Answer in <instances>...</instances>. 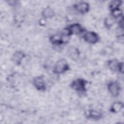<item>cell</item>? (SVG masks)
Masks as SVG:
<instances>
[{"mask_svg":"<svg viewBox=\"0 0 124 124\" xmlns=\"http://www.w3.org/2000/svg\"><path fill=\"white\" fill-rule=\"evenodd\" d=\"M88 81L82 78L74 79L70 84V88L78 93H84L87 91Z\"/></svg>","mask_w":124,"mask_h":124,"instance_id":"6da1fadb","label":"cell"},{"mask_svg":"<svg viewBox=\"0 0 124 124\" xmlns=\"http://www.w3.org/2000/svg\"><path fill=\"white\" fill-rule=\"evenodd\" d=\"M84 115L87 119L94 121H99L103 117L102 112L99 110L93 109L86 110L84 113Z\"/></svg>","mask_w":124,"mask_h":124,"instance_id":"52a82bcc","label":"cell"},{"mask_svg":"<svg viewBox=\"0 0 124 124\" xmlns=\"http://www.w3.org/2000/svg\"><path fill=\"white\" fill-rule=\"evenodd\" d=\"M82 38L84 41L92 45L96 44L99 40L98 34L93 31H85L82 34Z\"/></svg>","mask_w":124,"mask_h":124,"instance_id":"277c9868","label":"cell"},{"mask_svg":"<svg viewBox=\"0 0 124 124\" xmlns=\"http://www.w3.org/2000/svg\"><path fill=\"white\" fill-rule=\"evenodd\" d=\"M123 1L119 0H114L111 1L108 5V8L110 12H112L116 9L121 8Z\"/></svg>","mask_w":124,"mask_h":124,"instance_id":"9a60e30c","label":"cell"},{"mask_svg":"<svg viewBox=\"0 0 124 124\" xmlns=\"http://www.w3.org/2000/svg\"><path fill=\"white\" fill-rule=\"evenodd\" d=\"M71 36L73 34L79 35L83 34L86 30L79 23H75L66 27Z\"/></svg>","mask_w":124,"mask_h":124,"instance_id":"ba28073f","label":"cell"},{"mask_svg":"<svg viewBox=\"0 0 124 124\" xmlns=\"http://www.w3.org/2000/svg\"><path fill=\"white\" fill-rule=\"evenodd\" d=\"M124 108V103L121 101H116L113 102L109 108V111L113 113L120 112Z\"/></svg>","mask_w":124,"mask_h":124,"instance_id":"7c38bea8","label":"cell"},{"mask_svg":"<svg viewBox=\"0 0 124 124\" xmlns=\"http://www.w3.org/2000/svg\"><path fill=\"white\" fill-rule=\"evenodd\" d=\"M41 15L43 18L45 19H50L55 16V11L53 8L50 7H46L41 12Z\"/></svg>","mask_w":124,"mask_h":124,"instance_id":"8fae6325","label":"cell"},{"mask_svg":"<svg viewBox=\"0 0 124 124\" xmlns=\"http://www.w3.org/2000/svg\"><path fill=\"white\" fill-rule=\"evenodd\" d=\"M26 54L22 50H16L12 55V62L16 65L21 64L23 60L26 57Z\"/></svg>","mask_w":124,"mask_h":124,"instance_id":"9c48e42d","label":"cell"},{"mask_svg":"<svg viewBox=\"0 0 124 124\" xmlns=\"http://www.w3.org/2000/svg\"><path fill=\"white\" fill-rule=\"evenodd\" d=\"M32 82L33 86L37 90L41 92H44L46 90V83L43 76H38L34 77Z\"/></svg>","mask_w":124,"mask_h":124,"instance_id":"5b68a950","label":"cell"},{"mask_svg":"<svg viewBox=\"0 0 124 124\" xmlns=\"http://www.w3.org/2000/svg\"><path fill=\"white\" fill-rule=\"evenodd\" d=\"M46 23V19L44 18H42L39 20V24L41 26H44Z\"/></svg>","mask_w":124,"mask_h":124,"instance_id":"e0dca14e","label":"cell"},{"mask_svg":"<svg viewBox=\"0 0 124 124\" xmlns=\"http://www.w3.org/2000/svg\"><path fill=\"white\" fill-rule=\"evenodd\" d=\"M70 69V65L67 61L64 58H61L59 59L55 63L53 72L55 74L59 75L66 72Z\"/></svg>","mask_w":124,"mask_h":124,"instance_id":"7a4b0ae2","label":"cell"},{"mask_svg":"<svg viewBox=\"0 0 124 124\" xmlns=\"http://www.w3.org/2000/svg\"><path fill=\"white\" fill-rule=\"evenodd\" d=\"M49 41L52 44L56 46L64 44L61 34H55L51 35L49 37Z\"/></svg>","mask_w":124,"mask_h":124,"instance_id":"4fadbf2b","label":"cell"},{"mask_svg":"<svg viewBox=\"0 0 124 124\" xmlns=\"http://www.w3.org/2000/svg\"><path fill=\"white\" fill-rule=\"evenodd\" d=\"M107 86V89L111 96L117 97L119 95L121 91V86L118 81L116 80L109 81Z\"/></svg>","mask_w":124,"mask_h":124,"instance_id":"3957f363","label":"cell"},{"mask_svg":"<svg viewBox=\"0 0 124 124\" xmlns=\"http://www.w3.org/2000/svg\"><path fill=\"white\" fill-rule=\"evenodd\" d=\"M73 8L79 14L84 15L90 11V4L86 1H79L73 5Z\"/></svg>","mask_w":124,"mask_h":124,"instance_id":"8992f818","label":"cell"},{"mask_svg":"<svg viewBox=\"0 0 124 124\" xmlns=\"http://www.w3.org/2000/svg\"><path fill=\"white\" fill-rule=\"evenodd\" d=\"M121 62L119 61L117 59H112L108 60L107 62V65L111 71L116 72H119V67Z\"/></svg>","mask_w":124,"mask_h":124,"instance_id":"30bf717a","label":"cell"},{"mask_svg":"<svg viewBox=\"0 0 124 124\" xmlns=\"http://www.w3.org/2000/svg\"><path fill=\"white\" fill-rule=\"evenodd\" d=\"M67 52L69 56L75 61L78 59L80 55V52L78 48L74 46L69 47L67 50Z\"/></svg>","mask_w":124,"mask_h":124,"instance_id":"5bb4252c","label":"cell"},{"mask_svg":"<svg viewBox=\"0 0 124 124\" xmlns=\"http://www.w3.org/2000/svg\"><path fill=\"white\" fill-rule=\"evenodd\" d=\"M114 23V18L112 17H106L104 19V25L107 29H110L112 26H113Z\"/></svg>","mask_w":124,"mask_h":124,"instance_id":"2e32d148","label":"cell"}]
</instances>
